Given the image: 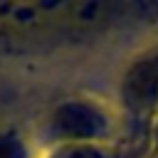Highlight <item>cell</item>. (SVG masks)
<instances>
[{"instance_id": "1", "label": "cell", "mask_w": 158, "mask_h": 158, "mask_svg": "<svg viewBox=\"0 0 158 158\" xmlns=\"http://www.w3.org/2000/svg\"><path fill=\"white\" fill-rule=\"evenodd\" d=\"M116 17L111 0H17L0 2V27L12 32L94 30Z\"/></svg>"}, {"instance_id": "2", "label": "cell", "mask_w": 158, "mask_h": 158, "mask_svg": "<svg viewBox=\"0 0 158 158\" xmlns=\"http://www.w3.org/2000/svg\"><path fill=\"white\" fill-rule=\"evenodd\" d=\"M123 99L136 111L151 109L158 101V52L131 64L123 77Z\"/></svg>"}, {"instance_id": "3", "label": "cell", "mask_w": 158, "mask_h": 158, "mask_svg": "<svg viewBox=\"0 0 158 158\" xmlns=\"http://www.w3.org/2000/svg\"><path fill=\"white\" fill-rule=\"evenodd\" d=\"M52 123L57 133L67 138H77V141L94 138L104 131V116L99 114V109H94L86 101H69L59 106Z\"/></svg>"}, {"instance_id": "4", "label": "cell", "mask_w": 158, "mask_h": 158, "mask_svg": "<svg viewBox=\"0 0 158 158\" xmlns=\"http://www.w3.org/2000/svg\"><path fill=\"white\" fill-rule=\"evenodd\" d=\"M62 158H101L94 148H86V146H77V148H72V151H67Z\"/></svg>"}]
</instances>
